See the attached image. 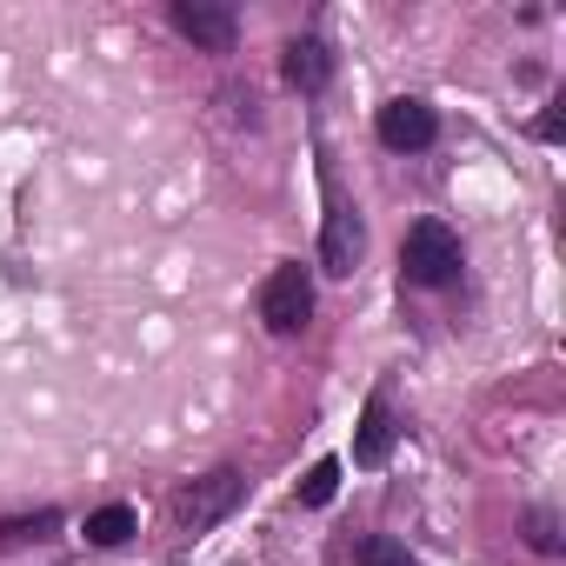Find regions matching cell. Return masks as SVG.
Here are the masks:
<instances>
[{"label":"cell","instance_id":"13","mask_svg":"<svg viewBox=\"0 0 566 566\" xmlns=\"http://www.w3.org/2000/svg\"><path fill=\"white\" fill-rule=\"evenodd\" d=\"M526 526H533V546H539V553H559V533H553V513H533Z\"/></svg>","mask_w":566,"mask_h":566},{"label":"cell","instance_id":"9","mask_svg":"<svg viewBox=\"0 0 566 566\" xmlns=\"http://www.w3.org/2000/svg\"><path fill=\"white\" fill-rule=\"evenodd\" d=\"M134 533V506H101V513H87V539L94 546H120Z\"/></svg>","mask_w":566,"mask_h":566},{"label":"cell","instance_id":"4","mask_svg":"<svg viewBox=\"0 0 566 566\" xmlns=\"http://www.w3.org/2000/svg\"><path fill=\"white\" fill-rule=\"evenodd\" d=\"M174 28L207 54H233V41H240V14L220 8V0H174Z\"/></svg>","mask_w":566,"mask_h":566},{"label":"cell","instance_id":"7","mask_svg":"<svg viewBox=\"0 0 566 566\" xmlns=\"http://www.w3.org/2000/svg\"><path fill=\"white\" fill-rule=\"evenodd\" d=\"M387 453H394V407L387 394H374L354 427V467H387Z\"/></svg>","mask_w":566,"mask_h":566},{"label":"cell","instance_id":"6","mask_svg":"<svg viewBox=\"0 0 566 566\" xmlns=\"http://www.w3.org/2000/svg\"><path fill=\"white\" fill-rule=\"evenodd\" d=\"M354 260H360V213L334 200V207H327V227H321V266L347 280V273H354Z\"/></svg>","mask_w":566,"mask_h":566},{"label":"cell","instance_id":"2","mask_svg":"<svg viewBox=\"0 0 566 566\" xmlns=\"http://www.w3.org/2000/svg\"><path fill=\"white\" fill-rule=\"evenodd\" d=\"M400 266H407L413 287H447V280H460V240H453V227L420 220L407 233V247H400Z\"/></svg>","mask_w":566,"mask_h":566},{"label":"cell","instance_id":"5","mask_svg":"<svg viewBox=\"0 0 566 566\" xmlns=\"http://www.w3.org/2000/svg\"><path fill=\"white\" fill-rule=\"evenodd\" d=\"M374 134H380V147H394V154H420V147L440 140V120H433L427 101H387L380 120H374Z\"/></svg>","mask_w":566,"mask_h":566},{"label":"cell","instance_id":"8","mask_svg":"<svg viewBox=\"0 0 566 566\" xmlns=\"http://www.w3.org/2000/svg\"><path fill=\"white\" fill-rule=\"evenodd\" d=\"M280 74H287V87H301V94H321L334 61H327V48L314 34H301V41H287V54H280Z\"/></svg>","mask_w":566,"mask_h":566},{"label":"cell","instance_id":"14","mask_svg":"<svg viewBox=\"0 0 566 566\" xmlns=\"http://www.w3.org/2000/svg\"><path fill=\"white\" fill-rule=\"evenodd\" d=\"M559 134H566V114H559V107H546V114H539V140H559Z\"/></svg>","mask_w":566,"mask_h":566},{"label":"cell","instance_id":"12","mask_svg":"<svg viewBox=\"0 0 566 566\" xmlns=\"http://www.w3.org/2000/svg\"><path fill=\"white\" fill-rule=\"evenodd\" d=\"M360 566H420L400 539H360Z\"/></svg>","mask_w":566,"mask_h":566},{"label":"cell","instance_id":"3","mask_svg":"<svg viewBox=\"0 0 566 566\" xmlns=\"http://www.w3.org/2000/svg\"><path fill=\"white\" fill-rule=\"evenodd\" d=\"M240 493H247V480L233 473V467H213L207 480H193L180 500H174V520H180V533H213L233 506H240Z\"/></svg>","mask_w":566,"mask_h":566},{"label":"cell","instance_id":"10","mask_svg":"<svg viewBox=\"0 0 566 566\" xmlns=\"http://www.w3.org/2000/svg\"><path fill=\"white\" fill-rule=\"evenodd\" d=\"M334 493H340V460H314L301 480V506H327Z\"/></svg>","mask_w":566,"mask_h":566},{"label":"cell","instance_id":"1","mask_svg":"<svg viewBox=\"0 0 566 566\" xmlns=\"http://www.w3.org/2000/svg\"><path fill=\"white\" fill-rule=\"evenodd\" d=\"M260 321H266L273 334H301V327L314 321V273H307L301 260H287V266L266 273V287H260Z\"/></svg>","mask_w":566,"mask_h":566},{"label":"cell","instance_id":"11","mask_svg":"<svg viewBox=\"0 0 566 566\" xmlns=\"http://www.w3.org/2000/svg\"><path fill=\"white\" fill-rule=\"evenodd\" d=\"M54 526H61V513L48 506V513H34V520H8L0 526V546H28V539H54Z\"/></svg>","mask_w":566,"mask_h":566}]
</instances>
